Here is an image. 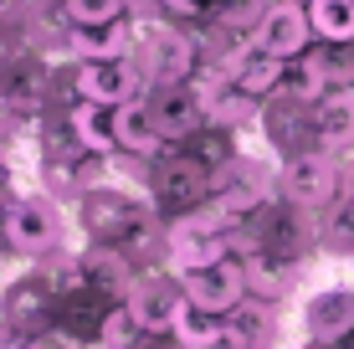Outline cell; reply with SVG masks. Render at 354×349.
Wrapping results in <instances>:
<instances>
[{"instance_id": "cell-1", "label": "cell", "mask_w": 354, "mask_h": 349, "mask_svg": "<svg viewBox=\"0 0 354 349\" xmlns=\"http://www.w3.org/2000/svg\"><path fill=\"white\" fill-rule=\"evenodd\" d=\"M133 62H139L149 88H169V82H190L195 72V41L185 31H175L169 21H149L144 31H133Z\"/></svg>"}, {"instance_id": "cell-2", "label": "cell", "mask_w": 354, "mask_h": 349, "mask_svg": "<svg viewBox=\"0 0 354 349\" xmlns=\"http://www.w3.org/2000/svg\"><path fill=\"white\" fill-rule=\"evenodd\" d=\"M298 329L308 344H324V349H339L344 339H354V283L313 287L298 308Z\"/></svg>"}, {"instance_id": "cell-3", "label": "cell", "mask_w": 354, "mask_h": 349, "mask_svg": "<svg viewBox=\"0 0 354 349\" xmlns=\"http://www.w3.org/2000/svg\"><path fill=\"white\" fill-rule=\"evenodd\" d=\"M283 190H288V200H298L303 211H324L328 200H339V190H344L339 154H328V149H298V154H288Z\"/></svg>"}, {"instance_id": "cell-4", "label": "cell", "mask_w": 354, "mask_h": 349, "mask_svg": "<svg viewBox=\"0 0 354 349\" xmlns=\"http://www.w3.org/2000/svg\"><path fill=\"white\" fill-rule=\"evenodd\" d=\"M77 98L88 103H108V108H124L133 98H144V72L133 57H93V62H77V77H72Z\"/></svg>"}, {"instance_id": "cell-5", "label": "cell", "mask_w": 354, "mask_h": 349, "mask_svg": "<svg viewBox=\"0 0 354 349\" xmlns=\"http://www.w3.org/2000/svg\"><path fill=\"white\" fill-rule=\"evenodd\" d=\"M308 41H313V26H308V6H303V0H272L257 16V26H252V46L267 52V57H277V62L303 57Z\"/></svg>"}, {"instance_id": "cell-6", "label": "cell", "mask_w": 354, "mask_h": 349, "mask_svg": "<svg viewBox=\"0 0 354 349\" xmlns=\"http://www.w3.org/2000/svg\"><path fill=\"white\" fill-rule=\"evenodd\" d=\"M180 287H185V303L201 308V314H231V308L247 298V267L241 262H211V267H190V272H175Z\"/></svg>"}, {"instance_id": "cell-7", "label": "cell", "mask_w": 354, "mask_h": 349, "mask_svg": "<svg viewBox=\"0 0 354 349\" xmlns=\"http://www.w3.org/2000/svg\"><path fill=\"white\" fill-rule=\"evenodd\" d=\"M62 236V211L52 206V196H21L6 211V242L21 257H41L46 247H57Z\"/></svg>"}, {"instance_id": "cell-8", "label": "cell", "mask_w": 354, "mask_h": 349, "mask_svg": "<svg viewBox=\"0 0 354 349\" xmlns=\"http://www.w3.org/2000/svg\"><path fill=\"white\" fill-rule=\"evenodd\" d=\"M129 308H133V319H139L149 334L175 329L180 308H185V287H180L175 272H149V278H139V283H133Z\"/></svg>"}, {"instance_id": "cell-9", "label": "cell", "mask_w": 354, "mask_h": 349, "mask_svg": "<svg viewBox=\"0 0 354 349\" xmlns=\"http://www.w3.org/2000/svg\"><path fill=\"white\" fill-rule=\"evenodd\" d=\"M149 108H154V124H160L165 139H185L205 124V108H201V93L195 82H169V88H154L149 93Z\"/></svg>"}, {"instance_id": "cell-10", "label": "cell", "mask_w": 354, "mask_h": 349, "mask_svg": "<svg viewBox=\"0 0 354 349\" xmlns=\"http://www.w3.org/2000/svg\"><path fill=\"white\" fill-rule=\"evenodd\" d=\"M308 124H313V134H319V149H328V154L354 149V88L324 93V98L313 103Z\"/></svg>"}, {"instance_id": "cell-11", "label": "cell", "mask_w": 354, "mask_h": 349, "mask_svg": "<svg viewBox=\"0 0 354 349\" xmlns=\"http://www.w3.org/2000/svg\"><path fill=\"white\" fill-rule=\"evenodd\" d=\"M226 344L231 349H272L277 344V308L257 303V298H241L231 314H221Z\"/></svg>"}, {"instance_id": "cell-12", "label": "cell", "mask_w": 354, "mask_h": 349, "mask_svg": "<svg viewBox=\"0 0 354 349\" xmlns=\"http://www.w3.org/2000/svg\"><path fill=\"white\" fill-rule=\"evenodd\" d=\"M283 67L288 62H277V57H267V52H257V46H241L236 57H226V77L236 82L241 93H247V98H272L277 88H283Z\"/></svg>"}, {"instance_id": "cell-13", "label": "cell", "mask_w": 354, "mask_h": 349, "mask_svg": "<svg viewBox=\"0 0 354 349\" xmlns=\"http://www.w3.org/2000/svg\"><path fill=\"white\" fill-rule=\"evenodd\" d=\"M67 46L77 62L93 57H133V26L124 21H97V26H67Z\"/></svg>"}, {"instance_id": "cell-14", "label": "cell", "mask_w": 354, "mask_h": 349, "mask_svg": "<svg viewBox=\"0 0 354 349\" xmlns=\"http://www.w3.org/2000/svg\"><path fill=\"white\" fill-rule=\"evenodd\" d=\"M67 129H72V139H77V149H88V154H113L118 149L113 108H108V103L77 98V103H72V113H67Z\"/></svg>"}, {"instance_id": "cell-15", "label": "cell", "mask_w": 354, "mask_h": 349, "mask_svg": "<svg viewBox=\"0 0 354 349\" xmlns=\"http://www.w3.org/2000/svg\"><path fill=\"white\" fill-rule=\"evenodd\" d=\"M113 134H118V149H129V154H160V144H165L149 98H133L124 108H113Z\"/></svg>"}, {"instance_id": "cell-16", "label": "cell", "mask_w": 354, "mask_h": 349, "mask_svg": "<svg viewBox=\"0 0 354 349\" xmlns=\"http://www.w3.org/2000/svg\"><path fill=\"white\" fill-rule=\"evenodd\" d=\"M154 196H160L165 206H195V200L205 196V164H195V160L165 164L160 180H154Z\"/></svg>"}, {"instance_id": "cell-17", "label": "cell", "mask_w": 354, "mask_h": 349, "mask_svg": "<svg viewBox=\"0 0 354 349\" xmlns=\"http://www.w3.org/2000/svg\"><path fill=\"white\" fill-rule=\"evenodd\" d=\"M308 26L324 46H349L354 41V0H303Z\"/></svg>"}, {"instance_id": "cell-18", "label": "cell", "mask_w": 354, "mask_h": 349, "mask_svg": "<svg viewBox=\"0 0 354 349\" xmlns=\"http://www.w3.org/2000/svg\"><path fill=\"white\" fill-rule=\"evenodd\" d=\"M175 334L185 349H226V329H221V314H201V308H180V319H175Z\"/></svg>"}, {"instance_id": "cell-19", "label": "cell", "mask_w": 354, "mask_h": 349, "mask_svg": "<svg viewBox=\"0 0 354 349\" xmlns=\"http://www.w3.org/2000/svg\"><path fill=\"white\" fill-rule=\"evenodd\" d=\"M133 0H62L67 26H97V21H124Z\"/></svg>"}, {"instance_id": "cell-20", "label": "cell", "mask_w": 354, "mask_h": 349, "mask_svg": "<svg viewBox=\"0 0 354 349\" xmlns=\"http://www.w3.org/2000/svg\"><path fill=\"white\" fill-rule=\"evenodd\" d=\"M144 334H149V329L133 319V308L103 319V349H144Z\"/></svg>"}, {"instance_id": "cell-21", "label": "cell", "mask_w": 354, "mask_h": 349, "mask_svg": "<svg viewBox=\"0 0 354 349\" xmlns=\"http://www.w3.org/2000/svg\"><path fill=\"white\" fill-rule=\"evenodd\" d=\"M10 180V160H6V149H0V185Z\"/></svg>"}, {"instance_id": "cell-22", "label": "cell", "mask_w": 354, "mask_h": 349, "mask_svg": "<svg viewBox=\"0 0 354 349\" xmlns=\"http://www.w3.org/2000/svg\"><path fill=\"white\" fill-rule=\"evenodd\" d=\"M349 283H354V252H349Z\"/></svg>"}, {"instance_id": "cell-23", "label": "cell", "mask_w": 354, "mask_h": 349, "mask_svg": "<svg viewBox=\"0 0 354 349\" xmlns=\"http://www.w3.org/2000/svg\"><path fill=\"white\" fill-rule=\"evenodd\" d=\"M190 6H216V0H190Z\"/></svg>"}, {"instance_id": "cell-24", "label": "cell", "mask_w": 354, "mask_h": 349, "mask_svg": "<svg viewBox=\"0 0 354 349\" xmlns=\"http://www.w3.org/2000/svg\"><path fill=\"white\" fill-rule=\"evenodd\" d=\"M226 349H231V344H226Z\"/></svg>"}]
</instances>
